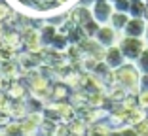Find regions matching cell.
Here are the masks:
<instances>
[{"label":"cell","instance_id":"cell-1","mask_svg":"<svg viewBox=\"0 0 148 136\" xmlns=\"http://www.w3.org/2000/svg\"><path fill=\"white\" fill-rule=\"evenodd\" d=\"M139 79L140 72L135 62H125L118 70H114V83L122 85L127 93H139Z\"/></svg>","mask_w":148,"mask_h":136},{"label":"cell","instance_id":"cell-2","mask_svg":"<svg viewBox=\"0 0 148 136\" xmlns=\"http://www.w3.org/2000/svg\"><path fill=\"white\" fill-rule=\"evenodd\" d=\"M118 45H120L127 62H135L140 57V53L144 51V47H146L143 38H131V36H122Z\"/></svg>","mask_w":148,"mask_h":136},{"label":"cell","instance_id":"cell-3","mask_svg":"<svg viewBox=\"0 0 148 136\" xmlns=\"http://www.w3.org/2000/svg\"><path fill=\"white\" fill-rule=\"evenodd\" d=\"M120 38H122V32L112 28L110 25H101L99 30L95 34V40L99 42L103 47H112V45L120 44Z\"/></svg>","mask_w":148,"mask_h":136},{"label":"cell","instance_id":"cell-4","mask_svg":"<svg viewBox=\"0 0 148 136\" xmlns=\"http://www.w3.org/2000/svg\"><path fill=\"white\" fill-rule=\"evenodd\" d=\"M89 9H91V17L95 19L99 25H108L110 15L114 13L112 2H93V4L89 6Z\"/></svg>","mask_w":148,"mask_h":136},{"label":"cell","instance_id":"cell-5","mask_svg":"<svg viewBox=\"0 0 148 136\" xmlns=\"http://www.w3.org/2000/svg\"><path fill=\"white\" fill-rule=\"evenodd\" d=\"M103 62L108 66L110 70H118V68H120V66H123L127 61H125V57H123V53H122V49H120V45H112V47H106Z\"/></svg>","mask_w":148,"mask_h":136},{"label":"cell","instance_id":"cell-6","mask_svg":"<svg viewBox=\"0 0 148 136\" xmlns=\"http://www.w3.org/2000/svg\"><path fill=\"white\" fill-rule=\"evenodd\" d=\"M144 28H146V19L143 17H129L125 28L122 30V36H131V38H143Z\"/></svg>","mask_w":148,"mask_h":136},{"label":"cell","instance_id":"cell-7","mask_svg":"<svg viewBox=\"0 0 148 136\" xmlns=\"http://www.w3.org/2000/svg\"><path fill=\"white\" fill-rule=\"evenodd\" d=\"M57 32H59V28H57L55 25H51V23H46V25L42 26V30H40V40H42L44 47H49V45H51V42L57 36Z\"/></svg>","mask_w":148,"mask_h":136},{"label":"cell","instance_id":"cell-8","mask_svg":"<svg viewBox=\"0 0 148 136\" xmlns=\"http://www.w3.org/2000/svg\"><path fill=\"white\" fill-rule=\"evenodd\" d=\"M129 13H123V12H114L112 15H110V21H108V25L112 26V28H116V30H120L122 32L123 28H125V25H127V21H129Z\"/></svg>","mask_w":148,"mask_h":136},{"label":"cell","instance_id":"cell-9","mask_svg":"<svg viewBox=\"0 0 148 136\" xmlns=\"http://www.w3.org/2000/svg\"><path fill=\"white\" fill-rule=\"evenodd\" d=\"M69 45H70V42H69V38H66V34H63V32H57V36L53 38L51 45H49V49H53V51H61V53H65Z\"/></svg>","mask_w":148,"mask_h":136},{"label":"cell","instance_id":"cell-10","mask_svg":"<svg viewBox=\"0 0 148 136\" xmlns=\"http://www.w3.org/2000/svg\"><path fill=\"white\" fill-rule=\"evenodd\" d=\"M144 12H146V4H144L143 0L131 2V6H129V15L131 17H143L144 19Z\"/></svg>","mask_w":148,"mask_h":136},{"label":"cell","instance_id":"cell-11","mask_svg":"<svg viewBox=\"0 0 148 136\" xmlns=\"http://www.w3.org/2000/svg\"><path fill=\"white\" fill-rule=\"evenodd\" d=\"M135 66L139 68L140 74H148V47H144V51L140 53V57L135 61Z\"/></svg>","mask_w":148,"mask_h":136},{"label":"cell","instance_id":"cell-12","mask_svg":"<svg viewBox=\"0 0 148 136\" xmlns=\"http://www.w3.org/2000/svg\"><path fill=\"white\" fill-rule=\"evenodd\" d=\"M12 17H13V9L10 8L8 4L0 2V23H4V21H12Z\"/></svg>","mask_w":148,"mask_h":136},{"label":"cell","instance_id":"cell-13","mask_svg":"<svg viewBox=\"0 0 148 136\" xmlns=\"http://www.w3.org/2000/svg\"><path fill=\"white\" fill-rule=\"evenodd\" d=\"M112 6H114V12L129 13V6H131V2H129V0H112Z\"/></svg>","mask_w":148,"mask_h":136},{"label":"cell","instance_id":"cell-14","mask_svg":"<svg viewBox=\"0 0 148 136\" xmlns=\"http://www.w3.org/2000/svg\"><path fill=\"white\" fill-rule=\"evenodd\" d=\"M131 127L137 131V134H139V136H148V119H143V121L131 125Z\"/></svg>","mask_w":148,"mask_h":136},{"label":"cell","instance_id":"cell-15","mask_svg":"<svg viewBox=\"0 0 148 136\" xmlns=\"http://www.w3.org/2000/svg\"><path fill=\"white\" fill-rule=\"evenodd\" d=\"M10 102H12V98L8 97V93H2V91H0V112H8Z\"/></svg>","mask_w":148,"mask_h":136},{"label":"cell","instance_id":"cell-16","mask_svg":"<svg viewBox=\"0 0 148 136\" xmlns=\"http://www.w3.org/2000/svg\"><path fill=\"white\" fill-rule=\"evenodd\" d=\"M137 100H139V106L146 110L148 108V91H140L137 93Z\"/></svg>","mask_w":148,"mask_h":136},{"label":"cell","instance_id":"cell-17","mask_svg":"<svg viewBox=\"0 0 148 136\" xmlns=\"http://www.w3.org/2000/svg\"><path fill=\"white\" fill-rule=\"evenodd\" d=\"M140 91H148V74H140L139 79V93Z\"/></svg>","mask_w":148,"mask_h":136},{"label":"cell","instance_id":"cell-18","mask_svg":"<svg viewBox=\"0 0 148 136\" xmlns=\"http://www.w3.org/2000/svg\"><path fill=\"white\" fill-rule=\"evenodd\" d=\"M120 132H122V136H139V134H137V131L131 127V125H127V127H122V129H120Z\"/></svg>","mask_w":148,"mask_h":136},{"label":"cell","instance_id":"cell-19","mask_svg":"<svg viewBox=\"0 0 148 136\" xmlns=\"http://www.w3.org/2000/svg\"><path fill=\"white\" fill-rule=\"evenodd\" d=\"M143 40H144V44H146V47H148V21H146V28H144V34H143Z\"/></svg>","mask_w":148,"mask_h":136},{"label":"cell","instance_id":"cell-20","mask_svg":"<svg viewBox=\"0 0 148 136\" xmlns=\"http://www.w3.org/2000/svg\"><path fill=\"white\" fill-rule=\"evenodd\" d=\"M144 19L148 21V6H146V12H144Z\"/></svg>","mask_w":148,"mask_h":136},{"label":"cell","instance_id":"cell-21","mask_svg":"<svg viewBox=\"0 0 148 136\" xmlns=\"http://www.w3.org/2000/svg\"><path fill=\"white\" fill-rule=\"evenodd\" d=\"M143 2H144V4H146V6H148V0H143Z\"/></svg>","mask_w":148,"mask_h":136}]
</instances>
